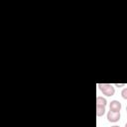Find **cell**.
<instances>
[{"label":"cell","mask_w":127,"mask_h":127,"mask_svg":"<svg viewBox=\"0 0 127 127\" xmlns=\"http://www.w3.org/2000/svg\"><path fill=\"white\" fill-rule=\"evenodd\" d=\"M125 127H127V122H126V124H125Z\"/></svg>","instance_id":"9c48e42d"},{"label":"cell","mask_w":127,"mask_h":127,"mask_svg":"<svg viewBox=\"0 0 127 127\" xmlns=\"http://www.w3.org/2000/svg\"><path fill=\"white\" fill-rule=\"evenodd\" d=\"M97 86L99 87L100 91L106 96H112L115 93V88L110 83H98Z\"/></svg>","instance_id":"6da1fadb"},{"label":"cell","mask_w":127,"mask_h":127,"mask_svg":"<svg viewBox=\"0 0 127 127\" xmlns=\"http://www.w3.org/2000/svg\"><path fill=\"white\" fill-rule=\"evenodd\" d=\"M126 112H127V106H126Z\"/></svg>","instance_id":"30bf717a"},{"label":"cell","mask_w":127,"mask_h":127,"mask_svg":"<svg viewBox=\"0 0 127 127\" xmlns=\"http://www.w3.org/2000/svg\"><path fill=\"white\" fill-rule=\"evenodd\" d=\"M107 100L103 96H97L96 97V105H101V106H106Z\"/></svg>","instance_id":"277c9868"},{"label":"cell","mask_w":127,"mask_h":127,"mask_svg":"<svg viewBox=\"0 0 127 127\" xmlns=\"http://www.w3.org/2000/svg\"><path fill=\"white\" fill-rule=\"evenodd\" d=\"M120 119V112H115V111H111L109 110L107 112V120L109 122H117Z\"/></svg>","instance_id":"7a4b0ae2"},{"label":"cell","mask_w":127,"mask_h":127,"mask_svg":"<svg viewBox=\"0 0 127 127\" xmlns=\"http://www.w3.org/2000/svg\"><path fill=\"white\" fill-rule=\"evenodd\" d=\"M105 113V106L101 105H96V116L100 117Z\"/></svg>","instance_id":"5b68a950"},{"label":"cell","mask_w":127,"mask_h":127,"mask_svg":"<svg viewBox=\"0 0 127 127\" xmlns=\"http://www.w3.org/2000/svg\"><path fill=\"white\" fill-rule=\"evenodd\" d=\"M111 127H120V126H117V125H114V126H111Z\"/></svg>","instance_id":"ba28073f"},{"label":"cell","mask_w":127,"mask_h":127,"mask_svg":"<svg viewBox=\"0 0 127 127\" xmlns=\"http://www.w3.org/2000/svg\"><path fill=\"white\" fill-rule=\"evenodd\" d=\"M114 85L116 87H123V86H125V83H115Z\"/></svg>","instance_id":"52a82bcc"},{"label":"cell","mask_w":127,"mask_h":127,"mask_svg":"<svg viewBox=\"0 0 127 127\" xmlns=\"http://www.w3.org/2000/svg\"><path fill=\"white\" fill-rule=\"evenodd\" d=\"M121 102L118 101V100H112L109 104V110L111 111H115V112H120L121 110Z\"/></svg>","instance_id":"3957f363"},{"label":"cell","mask_w":127,"mask_h":127,"mask_svg":"<svg viewBox=\"0 0 127 127\" xmlns=\"http://www.w3.org/2000/svg\"><path fill=\"white\" fill-rule=\"evenodd\" d=\"M121 96H122L124 99L127 100V87H125V88H123V89L121 90Z\"/></svg>","instance_id":"8992f818"}]
</instances>
